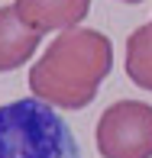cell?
<instances>
[{
  "instance_id": "obj_1",
  "label": "cell",
  "mask_w": 152,
  "mask_h": 158,
  "mask_svg": "<svg viewBox=\"0 0 152 158\" xmlns=\"http://www.w3.org/2000/svg\"><path fill=\"white\" fill-rule=\"evenodd\" d=\"M113 68V45L97 29H65L29 68L36 100L62 110H84Z\"/></svg>"
},
{
  "instance_id": "obj_2",
  "label": "cell",
  "mask_w": 152,
  "mask_h": 158,
  "mask_svg": "<svg viewBox=\"0 0 152 158\" xmlns=\"http://www.w3.org/2000/svg\"><path fill=\"white\" fill-rule=\"evenodd\" d=\"M0 158H81V145L55 106L23 97L0 106Z\"/></svg>"
},
{
  "instance_id": "obj_3",
  "label": "cell",
  "mask_w": 152,
  "mask_h": 158,
  "mask_svg": "<svg viewBox=\"0 0 152 158\" xmlns=\"http://www.w3.org/2000/svg\"><path fill=\"white\" fill-rule=\"evenodd\" d=\"M100 158H152V106L142 100H117L97 119Z\"/></svg>"
},
{
  "instance_id": "obj_4",
  "label": "cell",
  "mask_w": 152,
  "mask_h": 158,
  "mask_svg": "<svg viewBox=\"0 0 152 158\" xmlns=\"http://www.w3.org/2000/svg\"><path fill=\"white\" fill-rule=\"evenodd\" d=\"M13 10L29 29L46 35L52 29H78L91 10V0H16Z\"/></svg>"
},
{
  "instance_id": "obj_5",
  "label": "cell",
  "mask_w": 152,
  "mask_h": 158,
  "mask_svg": "<svg viewBox=\"0 0 152 158\" xmlns=\"http://www.w3.org/2000/svg\"><path fill=\"white\" fill-rule=\"evenodd\" d=\"M39 39L42 32L29 29L13 6H0V71H13L26 64L39 48Z\"/></svg>"
},
{
  "instance_id": "obj_6",
  "label": "cell",
  "mask_w": 152,
  "mask_h": 158,
  "mask_svg": "<svg viewBox=\"0 0 152 158\" xmlns=\"http://www.w3.org/2000/svg\"><path fill=\"white\" fill-rule=\"evenodd\" d=\"M126 74L136 87L152 90V26H139L126 39Z\"/></svg>"
},
{
  "instance_id": "obj_7",
  "label": "cell",
  "mask_w": 152,
  "mask_h": 158,
  "mask_svg": "<svg viewBox=\"0 0 152 158\" xmlns=\"http://www.w3.org/2000/svg\"><path fill=\"white\" fill-rule=\"evenodd\" d=\"M120 3H139V0H120Z\"/></svg>"
},
{
  "instance_id": "obj_8",
  "label": "cell",
  "mask_w": 152,
  "mask_h": 158,
  "mask_svg": "<svg viewBox=\"0 0 152 158\" xmlns=\"http://www.w3.org/2000/svg\"><path fill=\"white\" fill-rule=\"evenodd\" d=\"M149 26H152V23H149Z\"/></svg>"
}]
</instances>
